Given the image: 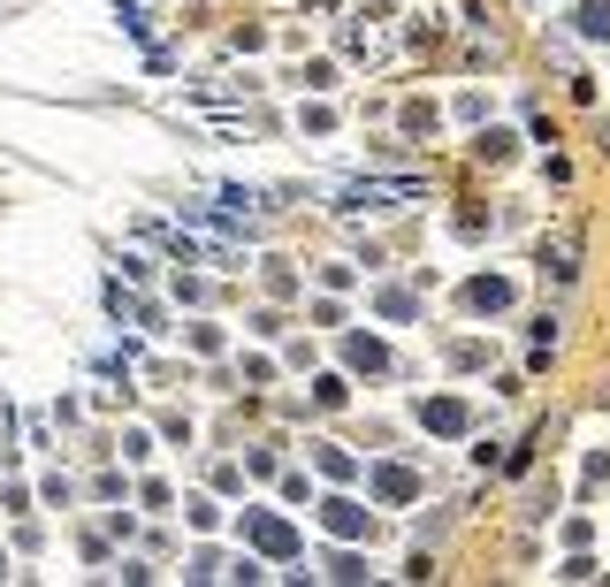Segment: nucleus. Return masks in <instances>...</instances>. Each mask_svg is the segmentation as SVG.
I'll use <instances>...</instances> for the list:
<instances>
[{
  "instance_id": "1",
  "label": "nucleus",
  "mask_w": 610,
  "mask_h": 587,
  "mask_svg": "<svg viewBox=\"0 0 610 587\" xmlns=\"http://www.w3.org/2000/svg\"><path fill=\"white\" fill-rule=\"evenodd\" d=\"M328 199L336 206H351V214H366V206H397V199H420V183L405 176V183H328Z\"/></svg>"
}]
</instances>
